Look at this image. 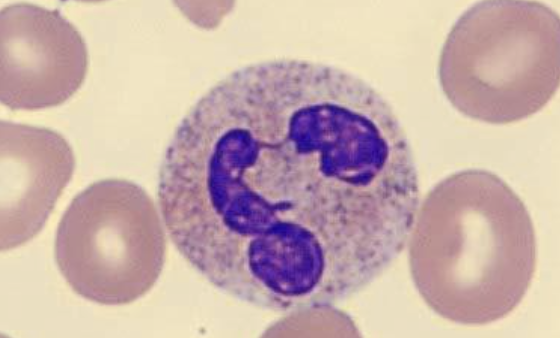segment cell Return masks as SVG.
<instances>
[{"label": "cell", "instance_id": "7a4b0ae2", "mask_svg": "<svg viewBox=\"0 0 560 338\" xmlns=\"http://www.w3.org/2000/svg\"><path fill=\"white\" fill-rule=\"evenodd\" d=\"M407 247L411 277L425 303L463 325L509 315L526 295L537 264L525 204L485 169L455 172L430 189Z\"/></svg>", "mask_w": 560, "mask_h": 338}, {"label": "cell", "instance_id": "6da1fadb", "mask_svg": "<svg viewBox=\"0 0 560 338\" xmlns=\"http://www.w3.org/2000/svg\"><path fill=\"white\" fill-rule=\"evenodd\" d=\"M171 242L211 285L254 307L333 306L407 247L420 186L407 135L373 86L279 58L212 86L159 171Z\"/></svg>", "mask_w": 560, "mask_h": 338}, {"label": "cell", "instance_id": "3957f363", "mask_svg": "<svg viewBox=\"0 0 560 338\" xmlns=\"http://www.w3.org/2000/svg\"><path fill=\"white\" fill-rule=\"evenodd\" d=\"M438 78L451 105L489 124L534 115L560 83L558 13L536 1H483L463 12L443 44Z\"/></svg>", "mask_w": 560, "mask_h": 338}, {"label": "cell", "instance_id": "5b68a950", "mask_svg": "<svg viewBox=\"0 0 560 338\" xmlns=\"http://www.w3.org/2000/svg\"><path fill=\"white\" fill-rule=\"evenodd\" d=\"M87 46L59 11L30 3L0 12V99L11 110L58 106L83 84Z\"/></svg>", "mask_w": 560, "mask_h": 338}, {"label": "cell", "instance_id": "8992f818", "mask_svg": "<svg viewBox=\"0 0 560 338\" xmlns=\"http://www.w3.org/2000/svg\"><path fill=\"white\" fill-rule=\"evenodd\" d=\"M70 144L48 128L0 122V248L9 251L44 227L71 180Z\"/></svg>", "mask_w": 560, "mask_h": 338}, {"label": "cell", "instance_id": "277c9868", "mask_svg": "<svg viewBox=\"0 0 560 338\" xmlns=\"http://www.w3.org/2000/svg\"><path fill=\"white\" fill-rule=\"evenodd\" d=\"M54 254L61 275L81 297L102 305L132 303L152 289L164 265L157 208L131 181H97L67 207Z\"/></svg>", "mask_w": 560, "mask_h": 338}]
</instances>
